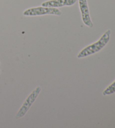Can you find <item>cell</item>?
Segmentation results:
<instances>
[{
	"instance_id": "cell-6",
	"label": "cell",
	"mask_w": 115,
	"mask_h": 128,
	"mask_svg": "<svg viewBox=\"0 0 115 128\" xmlns=\"http://www.w3.org/2000/svg\"><path fill=\"white\" fill-rule=\"evenodd\" d=\"M115 92V80L111 84H110L107 88L104 90L102 94L103 96H108L114 94Z\"/></svg>"
},
{
	"instance_id": "cell-5",
	"label": "cell",
	"mask_w": 115,
	"mask_h": 128,
	"mask_svg": "<svg viewBox=\"0 0 115 128\" xmlns=\"http://www.w3.org/2000/svg\"><path fill=\"white\" fill-rule=\"evenodd\" d=\"M78 0H48L42 3V6L45 7L59 8L64 6H71Z\"/></svg>"
},
{
	"instance_id": "cell-1",
	"label": "cell",
	"mask_w": 115,
	"mask_h": 128,
	"mask_svg": "<svg viewBox=\"0 0 115 128\" xmlns=\"http://www.w3.org/2000/svg\"><path fill=\"white\" fill-rule=\"evenodd\" d=\"M111 34V30H108L107 31L104 33L98 41L86 46L80 52H79L78 54L77 55V58L78 59L84 58L99 52L107 45L108 41H110Z\"/></svg>"
},
{
	"instance_id": "cell-4",
	"label": "cell",
	"mask_w": 115,
	"mask_h": 128,
	"mask_svg": "<svg viewBox=\"0 0 115 128\" xmlns=\"http://www.w3.org/2000/svg\"><path fill=\"white\" fill-rule=\"evenodd\" d=\"M79 2V9H80L81 19L83 23L90 28L93 27V23L90 18L89 6H88L87 0H78Z\"/></svg>"
},
{
	"instance_id": "cell-3",
	"label": "cell",
	"mask_w": 115,
	"mask_h": 128,
	"mask_svg": "<svg viewBox=\"0 0 115 128\" xmlns=\"http://www.w3.org/2000/svg\"><path fill=\"white\" fill-rule=\"evenodd\" d=\"M23 14L25 16H37L46 15L61 16L62 12L57 8H48L41 6L29 8L24 11Z\"/></svg>"
},
{
	"instance_id": "cell-2",
	"label": "cell",
	"mask_w": 115,
	"mask_h": 128,
	"mask_svg": "<svg viewBox=\"0 0 115 128\" xmlns=\"http://www.w3.org/2000/svg\"><path fill=\"white\" fill-rule=\"evenodd\" d=\"M42 90V88L41 86H37L31 92V93L26 98L25 101L24 102L23 104L20 108L18 111L15 115V118L16 120L23 118L25 115V114L27 113V112L30 109V108L32 107L34 102L36 100L38 96H39V94Z\"/></svg>"
},
{
	"instance_id": "cell-7",
	"label": "cell",
	"mask_w": 115,
	"mask_h": 128,
	"mask_svg": "<svg viewBox=\"0 0 115 128\" xmlns=\"http://www.w3.org/2000/svg\"><path fill=\"white\" fill-rule=\"evenodd\" d=\"M1 70H0V74H1Z\"/></svg>"
},
{
	"instance_id": "cell-8",
	"label": "cell",
	"mask_w": 115,
	"mask_h": 128,
	"mask_svg": "<svg viewBox=\"0 0 115 128\" xmlns=\"http://www.w3.org/2000/svg\"><path fill=\"white\" fill-rule=\"evenodd\" d=\"M0 65H1V63H0Z\"/></svg>"
}]
</instances>
